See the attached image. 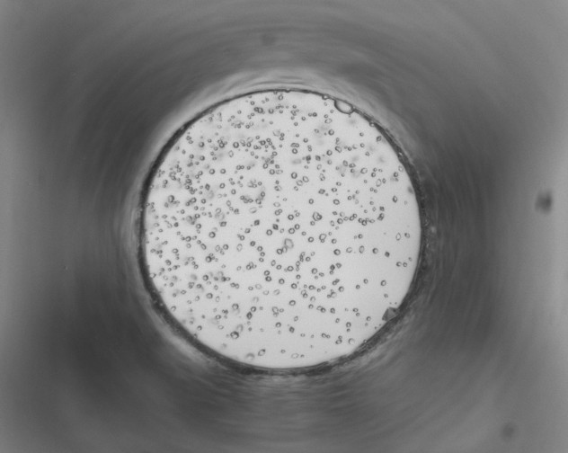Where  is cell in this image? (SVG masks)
Wrapping results in <instances>:
<instances>
[{
  "instance_id": "cell-1",
  "label": "cell",
  "mask_w": 568,
  "mask_h": 453,
  "mask_svg": "<svg viewBox=\"0 0 568 453\" xmlns=\"http://www.w3.org/2000/svg\"><path fill=\"white\" fill-rule=\"evenodd\" d=\"M388 149L366 120L297 102L227 110L179 135L140 229L176 326L256 358L363 337L405 234Z\"/></svg>"
}]
</instances>
